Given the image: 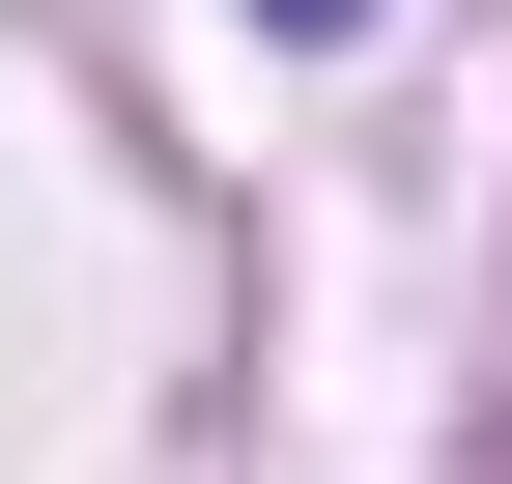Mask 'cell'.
<instances>
[{
    "instance_id": "1",
    "label": "cell",
    "mask_w": 512,
    "mask_h": 484,
    "mask_svg": "<svg viewBox=\"0 0 512 484\" xmlns=\"http://www.w3.org/2000/svg\"><path fill=\"white\" fill-rule=\"evenodd\" d=\"M256 29H370V0H256Z\"/></svg>"
}]
</instances>
